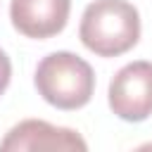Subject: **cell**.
Wrapping results in <instances>:
<instances>
[{"label":"cell","mask_w":152,"mask_h":152,"mask_svg":"<svg viewBox=\"0 0 152 152\" xmlns=\"http://www.w3.org/2000/svg\"><path fill=\"white\" fill-rule=\"evenodd\" d=\"M78 38L97 57H119L140 40V14L128 0H95L83 10Z\"/></svg>","instance_id":"cell-1"},{"label":"cell","mask_w":152,"mask_h":152,"mask_svg":"<svg viewBox=\"0 0 152 152\" xmlns=\"http://www.w3.org/2000/svg\"><path fill=\"white\" fill-rule=\"evenodd\" d=\"M10 81H12V62H10L7 52L0 48V95L7 90Z\"/></svg>","instance_id":"cell-6"},{"label":"cell","mask_w":152,"mask_h":152,"mask_svg":"<svg viewBox=\"0 0 152 152\" xmlns=\"http://www.w3.org/2000/svg\"><path fill=\"white\" fill-rule=\"evenodd\" d=\"M109 109L131 124L152 114V62L138 59L114 74L109 81Z\"/></svg>","instance_id":"cell-3"},{"label":"cell","mask_w":152,"mask_h":152,"mask_svg":"<svg viewBox=\"0 0 152 152\" xmlns=\"http://www.w3.org/2000/svg\"><path fill=\"white\" fill-rule=\"evenodd\" d=\"M71 12V0H12V26L26 38H52L64 31Z\"/></svg>","instance_id":"cell-5"},{"label":"cell","mask_w":152,"mask_h":152,"mask_svg":"<svg viewBox=\"0 0 152 152\" xmlns=\"http://www.w3.org/2000/svg\"><path fill=\"white\" fill-rule=\"evenodd\" d=\"M33 83L48 104L71 112L90 102L95 93V71L83 57L57 50L38 62Z\"/></svg>","instance_id":"cell-2"},{"label":"cell","mask_w":152,"mask_h":152,"mask_svg":"<svg viewBox=\"0 0 152 152\" xmlns=\"http://www.w3.org/2000/svg\"><path fill=\"white\" fill-rule=\"evenodd\" d=\"M2 152H28V150H88V142L71 128L52 126L43 119H26L10 128L0 140Z\"/></svg>","instance_id":"cell-4"}]
</instances>
